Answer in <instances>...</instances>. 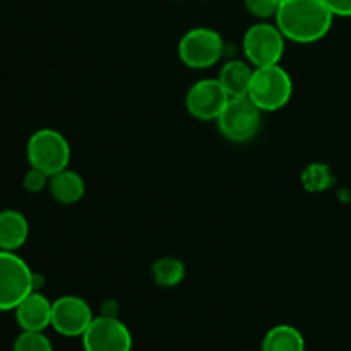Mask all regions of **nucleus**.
Wrapping results in <instances>:
<instances>
[{"label": "nucleus", "instance_id": "f257e3e1", "mask_svg": "<svg viewBox=\"0 0 351 351\" xmlns=\"http://www.w3.org/2000/svg\"><path fill=\"white\" fill-rule=\"evenodd\" d=\"M274 23L287 41L311 45L328 36L335 16L322 0H281Z\"/></svg>", "mask_w": 351, "mask_h": 351}, {"label": "nucleus", "instance_id": "f03ea898", "mask_svg": "<svg viewBox=\"0 0 351 351\" xmlns=\"http://www.w3.org/2000/svg\"><path fill=\"white\" fill-rule=\"evenodd\" d=\"M293 81L280 64L254 69L249 98L261 112H278L290 103Z\"/></svg>", "mask_w": 351, "mask_h": 351}, {"label": "nucleus", "instance_id": "7ed1b4c3", "mask_svg": "<svg viewBox=\"0 0 351 351\" xmlns=\"http://www.w3.org/2000/svg\"><path fill=\"white\" fill-rule=\"evenodd\" d=\"M36 290V274L16 252L0 250V312L14 311Z\"/></svg>", "mask_w": 351, "mask_h": 351}, {"label": "nucleus", "instance_id": "20e7f679", "mask_svg": "<svg viewBox=\"0 0 351 351\" xmlns=\"http://www.w3.org/2000/svg\"><path fill=\"white\" fill-rule=\"evenodd\" d=\"M226 43L221 34L211 27H192L178 43V57L189 69L204 71L223 58Z\"/></svg>", "mask_w": 351, "mask_h": 351}, {"label": "nucleus", "instance_id": "39448f33", "mask_svg": "<svg viewBox=\"0 0 351 351\" xmlns=\"http://www.w3.org/2000/svg\"><path fill=\"white\" fill-rule=\"evenodd\" d=\"M26 154L31 167L38 168L51 177V175L69 168L71 144L58 130L40 129L27 141Z\"/></svg>", "mask_w": 351, "mask_h": 351}, {"label": "nucleus", "instance_id": "423d86ee", "mask_svg": "<svg viewBox=\"0 0 351 351\" xmlns=\"http://www.w3.org/2000/svg\"><path fill=\"white\" fill-rule=\"evenodd\" d=\"M285 41L287 38L276 26V23L259 21L252 24L243 34L242 48L247 62L257 67L280 64L285 53Z\"/></svg>", "mask_w": 351, "mask_h": 351}, {"label": "nucleus", "instance_id": "0eeeda50", "mask_svg": "<svg viewBox=\"0 0 351 351\" xmlns=\"http://www.w3.org/2000/svg\"><path fill=\"white\" fill-rule=\"evenodd\" d=\"M218 127L230 143H249L261 127V110L249 96L230 98L218 117Z\"/></svg>", "mask_w": 351, "mask_h": 351}, {"label": "nucleus", "instance_id": "6e6552de", "mask_svg": "<svg viewBox=\"0 0 351 351\" xmlns=\"http://www.w3.org/2000/svg\"><path fill=\"white\" fill-rule=\"evenodd\" d=\"M93 319L91 305L77 295H64L51 304V328L65 338H81Z\"/></svg>", "mask_w": 351, "mask_h": 351}, {"label": "nucleus", "instance_id": "1a4fd4ad", "mask_svg": "<svg viewBox=\"0 0 351 351\" xmlns=\"http://www.w3.org/2000/svg\"><path fill=\"white\" fill-rule=\"evenodd\" d=\"M84 351H130L132 335L119 317L98 315L81 336Z\"/></svg>", "mask_w": 351, "mask_h": 351}, {"label": "nucleus", "instance_id": "9d476101", "mask_svg": "<svg viewBox=\"0 0 351 351\" xmlns=\"http://www.w3.org/2000/svg\"><path fill=\"white\" fill-rule=\"evenodd\" d=\"M230 95L218 79H201L191 86L185 96V108L194 119L202 122L218 120L228 103Z\"/></svg>", "mask_w": 351, "mask_h": 351}, {"label": "nucleus", "instance_id": "9b49d317", "mask_svg": "<svg viewBox=\"0 0 351 351\" xmlns=\"http://www.w3.org/2000/svg\"><path fill=\"white\" fill-rule=\"evenodd\" d=\"M51 304L38 290L31 291L16 308V321L23 331H45L51 326Z\"/></svg>", "mask_w": 351, "mask_h": 351}, {"label": "nucleus", "instance_id": "f8f14e48", "mask_svg": "<svg viewBox=\"0 0 351 351\" xmlns=\"http://www.w3.org/2000/svg\"><path fill=\"white\" fill-rule=\"evenodd\" d=\"M29 237V223L26 216L16 209L0 211V250L16 252Z\"/></svg>", "mask_w": 351, "mask_h": 351}, {"label": "nucleus", "instance_id": "ddd939ff", "mask_svg": "<svg viewBox=\"0 0 351 351\" xmlns=\"http://www.w3.org/2000/svg\"><path fill=\"white\" fill-rule=\"evenodd\" d=\"M48 192L58 204L72 206L84 197L86 184L77 171L65 168L51 175L48 182Z\"/></svg>", "mask_w": 351, "mask_h": 351}, {"label": "nucleus", "instance_id": "4468645a", "mask_svg": "<svg viewBox=\"0 0 351 351\" xmlns=\"http://www.w3.org/2000/svg\"><path fill=\"white\" fill-rule=\"evenodd\" d=\"M252 75L254 69L250 67L249 62L240 60V58H232V60H226L221 65L218 81L226 89L230 98H239V96L249 95Z\"/></svg>", "mask_w": 351, "mask_h": 351}, {"label": "nucleus", "instance_id": "2eb2a0df", "mask_svg": "<svg viewBox=\"0 0 351 351\" xmlns=\"http://www.w3.org/2000/svg\"><path fill=\"white\" fill-rule=\"evenodd\" d=\"M261 351H305V338L293 326H274L264 336Z\"/></svg>", "mask_w": 351, "mask_h": 351}, {"label": "nucleus", "instance_id": "dca6fc26", "mask_svg": "<svg viewBox=\"0 0 351 351\" xmlns=\"http://www.w3.org/2000/svg\"><path fill=\"white\" fill-rule=\"evenodd\" d=\"M151 276L161 288H175L184 281L185 264L177 257H160L151 266Z\"/></svg>", "mask_w": 351, "mask_h": 351}, {"label": "nucleus", "instance_id": "f3484780", "mask_svg": "<svg viewBox=\"0 0 351 351\" xmlns=\"http://www.w3.org/2000/svg\"><path fill=\"white\" fill-rule=\"evenodd\" d=\"M12 351H53V346L43 331H23L14 341Z\"/></svg>", "mask_w": 351, "mask_h": 351}, {"label": "nucleus", "instance_id": "a211bd4d", "mask_svg": "<svg viewBox=\"0 0 351 351\" xmlns=\"http://www.w3.org/2000/svg\"><path fill=\"white\" fill-rule=\"evenodd\" d=\"M281 0H243L245 10L259 21L274 19Z\"/></svg>", "mask_w": 351, "mask_h": 351}, {"label": "nucleus", "instance_id": "6ab92c4d", "mask_svg": "<svg viewBox=\"0 0 351 351\" xmlns=\"http://www.w3.org/2000/svg\"><path fill=\"white\" fill-rule=\"evenodd\" d=\"M48 182H50V175H47L45 171L38 170V168L31 167L29 170L24 175V189H26L29 194H40L45 189H48Z\"/></svg>", "mask_w": 351, "mask_h": 351}, {"label": "nucleus", "instance_id": "aec40b11", "mask_svg": "<svg viewBox=\"0 0 351 351\" xmlns=\"http://www.w3.org/2000/svg\"><path fill=\"white\" fill-rule=\"evenodd\" d=\"M335 17H351V0H322Z\"/></svg>", "mask_w": 351, "mask_h": 351}, {"label": "nucleus", "instance_id": "412c9836", "mask_svg": "<svg viewBox=\"0 0 351 351\" xmlns=\"http://www.w3.org/2000/svg\"><path fill=\"white\" fill-rule=\"evenodd\" d=\"M117 312H119V304L115 300H106L101 305V314L99 315H108V317H117Z\"/></svg>", "mask_w": 351, "mask_h": 351}]
</instances>
